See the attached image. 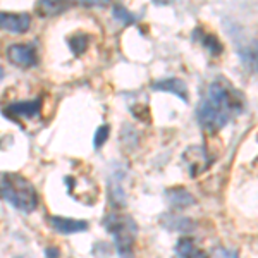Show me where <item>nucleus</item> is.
<instances>
[{
    "label": "nucleus",
    "instance_id": "10",
    "mask_svg": "<svg viewBox=\"0 0 258 258\" xmlns=\"http://www.w3.org/2000/svg\"><path fill=\"white\" fill-rule=\"evenodd\" d=\"M176 256L177 258H209V255L203 253L202 249H198L197 244L193 243V239H189V238H182L177 241Z\"/></svg>",
    "mask_w": 258,
    "mask_h": 258
},
{
    "label": "nucleus",
    "instance_id": "21",
    "mask_svg": "<svg viewBox=\"0 0 258 258\" xmlns=\"http://www.w3.org/2000/svg\"><path fill=\"white\" fill-rule=\"evenodd\" d=\"M172 2H174V0H153V4H155V6H170Z\"/></svg>",
    "mask_w": 258,
    "mask_h": 258
},
{
    "label": "nucleus",
    "instance_id": "9",
    "mask_svg": "<svg viewBox=\"0 0 258 258\" xmlns=\"http://www.w3.org/2000/svg\"><path fill=\"white\" fill-rule=\"evenodd\" d=\"M153 91H169L179 97L182 102H188V88H186V83L177 78H169V80H160L152 83Z\"/></svg>",
    "mask_w": 258,
    "mask_h": 258
},
{
    "label": "nucleus",
    "instance_id": "19",
    "mask_svg": "<svg viewBox=\"0 0 258 258\" xmlns=\"http://www.w3.org/2000/svg\"><path fill=\"white\" fill-rule=\"evenodd\" d=\"M85 7H105L110 4V0H74Z\"/></svg>",
    "mask_w": 258,
    "mask_h": 258
},
{
    "label": "nucleus",
    "instance_id": "5",
    "mask_svg": "<svg viewBox=\"0 0 258 258\" xmlns=\"http://www.w3.org/2000/svg\"><path fill=\"white\" fill-rule=\"evenodd\" d=\"M182 160H184L191 177H197L198 174H202L203 170H207L210 165L209 155H207L205 148H202V147H189L184 153H182Z\"/></svg>",
    "mask_w": 258,
    "mask_h": 258
},
{
    "label": "nucleus",
    "instance_id": "4",
    "mask_svg": "<svg viewBox=\"0 0 258 258\" xmlns=\"http://www.w3.org/2000/svg\"><path fill=\"white\" fill-rule=\"evenodd\" d=\"M4 115L9 119H33L40 115L41 112V100H24V102H14L9 103L6 109L2 110Z\"/></svg>",
    "mask_w": 258,
    "mask_h": 258
},
{
    "label": "nucleus",
    "instance_id": "22",
    "mask_svg": "<svg viewBox=\"0 0 258 258\" xmlns=\"http://www.w3.org/2000/svg\"><path fill=\"white\" fill-rule=\"evenodd\" d=\"M0 80H4V69L0 68Z\"/></svg>",
    "mask_w": 258,
    "mask_h": 258
},
{
    "label": "nucleus",
    "instance_id": "16",
    "mask_svg": "<svg viewBox=\"0 0 258 258\" xmlns=\"http://www.w3.org/2000/svg\"><path fill=\"white\" fill-rule=\"evenodd\" d=\"M69 45L74 55H81V53H85L86 48H88V36L83 35V33H78V35H74L73 38L69 40Z\"/></svg>",
    "mask_w": 258,
    "mask_h": 258
},
{
    "label": "nucleus",
    "instance_id": "17",
    "mask_svg": "<svg viewBox=\"0 0 258 258\" xmlns=\"http://www.w3.org/2000/svg\"><path fill=\"white\" fill-rule=\"evenodd\" d=\"M109 135H110V127L107 126V124H103V126H100L97 129V133H95V140H93V147L95 148H102L103 145H105V141L107 138H109Z\"/></svg>",
    "mask_w": 258,
    "mask_h": 258
},
{
    "label": "nucleus",
    "instance_id": "11",
    "mask_svg": "<svg viewBox=\"0 0 258 258\" xmlns=\"http://www.w3.org/2000/svg\"><path fill=\"white\" fill-rule=\"evenodd\" d=\"M195 40H198L200 43L205 47L207 52H210V55H220L224 52L222 43L219 41V38L212 33H202V30H195Z\"/></svg>",
    "mask_w": 258,
    "mask_h": 258
},
{
    "label": "nucleus",
    "instance_id": "18",
    "mask_svg": "<svg viewBox=\"0 0 258 258\" xmlns=\"http://www.w3.org/2000/svg\"><path fill=\"white\" fill-rule=\"evenodd\" d=\"M214 258H239V255H238V251H234V249L217 248L214 251Z\"/></svg>",
    "mask_w": 258,
    "mask_h": 258
},
{
    "label": "nucleus",
    "instance_id": "15",
    "mask_svg": "<svg viewBox=\"0 0 258 258\" xmlns=\"http://www.w3.org/2000/svg\"><path fill=\"white\" fill-rule=\"evenodd\" d=\"M112 16L117 23L124 24V26H131V24L136 23V16L133 12H129L126 7L122 6H114L112 7Z\"/></svg>",
    "mask_w": 258,
    "mask_h": 258
},
{
    "label": "nucleus",
    "instance_id": "1",
    "mask_svg": "<svg viewBox=\"0 0 258 258\" xmlns=\"http://www.w3.org/2000/svg\"><path fill=\"white\" fill-rule=\"evenodd\" d=\"M239 102L232 97L231 90L224 83L214 81L207 88L205 97L198 105V122L205 131L217 133L231 120L236 112H239Z\"/></svg>",
    "mask_w": 258,
    "mask_h": 258
},
{
    "label": "nucleus",
    "instance_id": "2",
    "mask_svg": "<svg viewBox=\"0 0 258 258\" xmlns=\"http://www.w3.org/2000/svg\"><path fill=\"white\" fill-rule=\"evenodd\" d=\"M0 200L23 214H31L38 207V193L35 186L16 172H0Z\"/></svg>",
    "mask_w": 258,
    "mask_h": 258
},
{
    "label": "nucleus",
    "instance_id": "6",
    "mask_svg": "<svg viewBox=\"0 0 258 258\" xmlns=\"http://www.w3.org/2000/svg\"><path fill=\"white\" fill-rule=\"evenodd\" d=\"M7 59H9L12 64L19 66V68H33L38 62V57H36V50L31 45H9L7 48Z\"/></svg>",
    "mask_w": 258,
    "mask_h": 258
},
{
    "label": "nucleus",
    "instance_id": "8",
    "mask_svg": "<svg viewBox=\"0 0 258 258\" xmlns=\"http://www.w3.org/2000/svg\"><path fill=\"white\" fill-rule=\"evenodd\" d=\"M50 226L53 231L60 234H76V232L88 231V222L86 220L66 219V217H50Z\"/></svg>",
    "mask_w": 258,
    "mask_h": 258
},
{
    "label": "nucleus",
    "instance_id": "13",
    "mask_svg": "<svg viewBox=\"0 0 258 258\" xmlns=\"http://www.w3.org/2000/svg\"><path fill=\"white\" fill-rule=\"evenodd\" d=\"M167 197H169L167 200H169L170 205L177 207V209H184V207L193 205V203H195L193 197H191V195L188 193V191L182 189V188L169 189V191H167Z\"/></svg>",
    "mask_w": 258,
    "mask_h": 258
},
{
    "label": "nucleus",
    "instance_id": "7",
    "mask_svg": "<svg viewBox=\"0 0 258 258\" xmlns=\"http://www.w3.org/2000/svg\"><path fill=\"white\" fill-rule=\"evenodd\" d=\"M31 18L26 12L12 14V12H0V30L9 31L12 35H21L30 30Z\"/></svg>",
    "mask_w": 258,
    "mask_h": 258
},
{
    "label": "nucleus",
    "instance_id": "20",
    "mask_svg": "<svg viewBox=\"0 0 258 258\" xmlns=\"http://www.w3.org/2000/svg\"><path fill=\"white\" fill-rule=\"evenodd\" d=\"M45 253H47L48 258H59V249H57V248H48Z\"/></svg>",
    "mask_w": 258,
    "mask_h": 258
},
{
    "label": "nucleus",
    "instance_id": "3",
    "mask_svg": "<svg viewBox=\"0 0 258 258\" xmlns=\"http://www.w3.org/2000/svg\"><path fill=\"white\" fill-rule=\"evenodd\" d=\"M103 226L114 238V248L119 258H135V243L138 227L136 222L129 215L112 212L103 220Z\"/></svg>",
    "mask_w": 258,
    "mask_h": 258
},
{
    "label": "nucleus",
    "instance_id": "12",
    "mask_svg": "<svg viewBox=\"0 0 258 258\" xmlns=\"http://www.w3.org/2000/svg\"><path fill=\"white\" fill-rule=\"evenodd\" d=\"M69 7L68 0H40L38 2V12L41 16H59Z\"/></svg>",
    "mask_w": 258,
    "mask_h": 258
},
{
    "label": "nucleus",
    "instance_id": "14",
    "mask_svg": "<svg viewBox=\"0 0 258 258\" xmlns=\"http://www.w3.org/2000/svg\"><path fill=\"white\" fill-rule=\"evenodd\" d=\"M120 176L119 172L114 174V181H110V200L114 205L117 207H124L126 205V195H124V189H122V184H120Z\"/></svg>",
    "mask_w": 258,
    "mask_h": 258
}]
</instances>
